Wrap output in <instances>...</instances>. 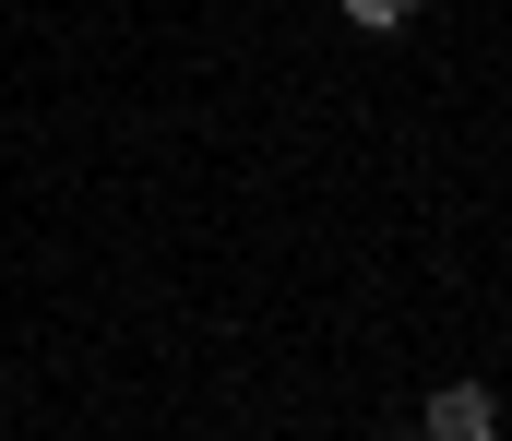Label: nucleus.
Segmentation results:
<instances>
[{"label":"nucleus","instance_id":"f03ea898","mask_svg":"<svg viewBox=\"0 0 512 441\" xmlns=\"http://www.w3.org/2000/svg\"><path fill=\"white\" fill-rule=\"evenodd\" d=\"M405 12H417V0H346V24H358V36H393Z\"/></svg>","mask_w":512,"mask_h":441},{"label":"nucleus","instance_id":"f257e3e1","mask_svg":"<svg viewBox=\"0 0 512 441\" xmlns=\"http://www.w3.org/2000/svg\"><path fill=\"white\" fill-rule=\"evenodd\" d=\"M417 441H501V394L489 382H441L417 406Z\"/></svg>","mask_w":512,"mask_h":441}]
</instances>
